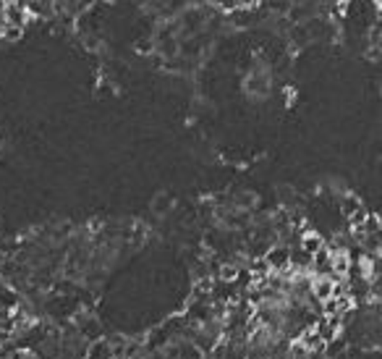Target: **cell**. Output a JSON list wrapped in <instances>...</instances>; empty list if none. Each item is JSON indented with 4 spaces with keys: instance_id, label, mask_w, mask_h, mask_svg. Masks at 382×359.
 <instances>
[{
    "instance_id": "obj_3",
    "label": "cell",
    "mask_w": 382,
    "mask_h": 359,
    "mask_svg": "<svg viewBox=\"0 0 382 359\" xmlns=\"http://www.w3.org/2000/svg\"><path fill=\"white\" fill-rule=\"evenodd\" d=\"M173 210V197L168 194V192H162V194H158L155 200H152V213L155 215H165Z\"/></svg>"
},
{
    "instance_id": "obj_2",
    "label": "cell",
    "mask_w": 382,
    "mask_h": 359,
    "mask_svg": "<svg viewBox=\"0 0 382 359\" xmlns=\"http://www.w3.org/2000/svg\"><path fill=\"white\" fill-rule=\"evenodd\" d=\"M325 244H328V241L322 239L317 231H304L301 236H299V249H304V252L312 254V257H315V254L319 252Z\"/></svg>"
},
{
    "instance_id": "obj_1",
    "label": "cell",
    "mask_w": 382,
    "mask_h": 359,
    "mask_svg": "<svg viewBox=\"0 0 382 359\" xmlns=\"http://www.w3.org/2000/svg\"><path fill=\"white\" fill-rule=\"evenodd\" d=\"M262 260H264V265H267L270 273H288L290 247L288 244H280V241H275V244H270V247L264 249Z\"/></svg>"
}]
</instances>
